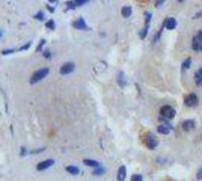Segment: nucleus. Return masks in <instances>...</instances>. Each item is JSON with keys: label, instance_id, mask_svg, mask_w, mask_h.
<instances>
[{"label": "nucleus", "instance_id": "1a4fd4ad", "mask_svg": "<svg viewBox=\"0 0 202 181\" xmlns=\"http://www.w3.org/2000/svg\"><path fill=\"white\" fill-rule=\"evenodd\" d=\"M163 27H166V29H169V30H173V29L176 27V20H175L173 17H167L166 21H164V24H163Z\"/></svg>", "mask_w": 202, "mask_h": 181}, {"label": "nucleus", "instance_id": "cd10ccee", "mask_svg": "<svg viewBox=\"0 0 202 181\" xmlns=\"http://www.w3.org/2000/svg\"><path fill=\"white\" fill-rule=\"evenodd\" d=\"M26 154H27V149H26V148H21V152H20V155H21V157H24Z\"/></svg>", "mask_w": 202, "mask_h": 181}, {"label": "nucleus", "instance_id": "f3484780", "mask_svg": "<svg viewBox=\"0 0 202 181\" xmlns=\"http://www.w3.org/2000/svg\"><path fill=\"white\" fill-rule=\"evenodd\" d=\"M195 77H196V85H198V86H202V68L196 71V76H195Z\"/></svg>", "mask_w": 202, "mask_h": 181}, {"label": "nucleus", "instance_id": "412c9836", "mask_svg": "<svg viewBox=\"0 0 202 181\" xmlns=\"http://www.w3.org/2000/svg\"><path fill=\"white\" fill-rule=\"evenodd\" d=\"M118 83L121 86H125V80H124V74L122 73H119V76H118Z\"/></svg>", "mask_w": 202, "mask_h": 181}, {"label": "nucleus", "instance_id": "7c9ffc66", "mask_svg": "<svg viewBox=\"0 0 202 181\" xmlns=\"http://www.w3.org/2000/svg\"><path fill=\"white\" fill-rule=\"evenodd\" d=\"M50 3H57V0H48Z\"/></svg>", "mask_w": 202, "mask_h": 181}, {"label": "nucleus", "instance_id": "bb28decb", "mask_svg": "<svg viewBox=\"0 0 202 181\" xmlns=\"http://www.w3.org/2000/svg\"><path fill=\"white\" fill-rule=\"evenodd\" d=\"M44 57H45V59H50V57H51V53H50L48 50H47V51H44Z\"/></svg>", "mask_w": 202, "mask_h": 181}, {"label": "nucleus", "instance_id": "f8f14e48", "mask_svg": "<svg viewBox=\"0 0 202 181\" xmlns=\"http://www.w3.org/2000/svg\"><path fill=\"white\" fill-rule=\"evenodd\" d=\"M157 131H159L160 135H169V133H170V125H169V124H160V125L157 127Z\"/></svg>", "mask_w": 202, "mask_h": 181}, {"label": "nucleus", "instance_id": "f03ea898", "mask_svg": "<svg viewBox=\"0 0 202 181\" xmlns=\"http://www.w3.org/2000/svg\"><path fill=\"white\" fill-rule=\"evenodd\" d=\"M160 115H162V119H172L175 116V109L170 106H163Z\"/></svg>", "mask_w": 202, "mask_h": 181}, {"label": "nucleus", "instance_id": "ddd939ff", "mask_svg": "<svg viewBox=\"0 0 202 181\" xmlns=\"http://www.w3.org/2000/svg\"><path fill=\"white\" fill-rule=\"evenodd\" d=\"M125 175H127V168L125 166H121L119 169H118V181H124L125 180Z\"/></svg>", "mask_w": 202, "mask_h": 181}, {"label": "nucleus", "instance_id": "20e7f679", "mask_svg": "<svg viewBox=\"0 0 202 181\" xmlns=\"http://www.w3.org/2000/svg\"><path fill=\"white\" fill-rule=\"evenodd\" d=\"M145 143H146V146H148L149 149H156L157 145H159V140L156 139V136L154 135H146V137H145Z\"/></svg>", "mask_w": 202, "mask_h": 181}, {"label": "nucleus", "instance_id": "b1692460", "mask_svg": "<svg viewBox=\"0 0 202 181\" xmlns=\"http://www.w3.org/2000/svg\"><path fill=\"white\" fill-rule=\"evenodd\" d=\"M30 44H32V43L29 41V43H27V44H26V45H21V47L18 48V51H24V50H27V48L30 47Z\"/></svg>", "mask_w": 202, "mask_h": 181}, {"label": "nucleus", "instance_id": "423d86ee", "mask_svg": "<svg viewBox=\"0 0 202 181\" xmlns=\"http://www.w3.org/2000/svg\"><path fill=\"white\" fill-rule=\"evenodd\" d=\"M74 70H76V65H74L73 62H67V63H63V65L60 67V74H62V76H67V74L73 73Z\"/></svg>", "mask_w": 202, "mask_h": 181}, {"label": "nucleus", "instance_id": "2eb2a0df", "mask_svg": "<svg viewBox=\"0 0 202 181\" xmlns=\"http://www.w3.org/2000/svg\"><path fill=\"white\" fill-rule=\"evenodd\" d=\"M65 169H67V172H70L71 175H79V174H80V169H79L77 166H67Z\"/></svg>", "mask_w": 202, "mask_h": 181}, {"label": "nucleus", "instance_id": "9b49d317", "mask_svg": "<svg viewBox=\"0 0 202 181\" xmlns=\"http://www.w3.org/2000/svg\"><path fill=\"white\" fill-rule=\"evenodd\" d=\"M193 128H195V121H193V119H187V121L183 122V130H184V131H190V130H193Z\"/></svg>", "mask_w": 202, "mask_h": 181}, {"label": "nucleus", "instance_id": "c85d7f7f", "mask_svg": "<svg viewBox=\"0 0 202 181\" xmlns=\"http://www.w3.org/2000/svg\"><path fill=\"white\" fill-rule=\"evenodd\" d=\"M196 178H198V180H202V169H199V172H198Z\"/></svg>", "mask_w": 202, "mask_h": 181}, {"label": "nucleus", "instance_id": "6e6552de", "mask_svg": "<svg viewBox=\"0 0 202 181\" xmlns=\"http://www.w3.org/2000/svg\"><path fill=\"white\" fill-rule=\"evenodd\" d=\"M54 165V160L53 159H48V160H44V162H41L36 165V169L38 171H45V169H48V168H51Z\"/></svg>", "mask_w": 202, "mask_h": 181}, {"label": "nucleus", "instance_id": "aec40b11", "mask_svg": "<svg viewBox=\"0 0 202 181\" xmlns=\"http://www.w3.org/2000/svg\"><path fill=\"white\" fill-rule=\"evenodd\" d=\"M45 26H47V29H48V30H54V21H53V20H48Z\"/></svg>", "mask_w": 202, "mask_h": 181}, {"label": "nucleus", "instance_id": "393cba45", "mask_svg": "<svg viewBox=\"0 0 202 181\" xmlns=\"http://www.w3.org/2000/svg\"><path fill=\"white\" fill-rule=\"evenodd\" d=\"M131 181H142V175H139V174L133 175V177H131Z\"/></svg>", "mask_w": 202, "mask_h": 181}, {"label": "nucleus", "instance_id": "f257e3e1", "mask_svg": "<svg viewBox=\"0 0 202 181\" xmlns=\"http://www.w3.org/2000/svg\"><path fill=\"white\" fill-rule=\"evenodd\" d=\"M48 73H50V70H48V68H41V70H36V71L32 74V77H30V83H32V85H35V83L41 82L42 79H45V77L48 76Z\"/></svg>", "mask_w": 202, "mask_h": 181}, {"label": "nucleus", "instance_id": "a878e982", "mask_svg": "<svg viewBox=\"0 0 202 181\" xmlns=\"http://www.w3.org/2000/svg\"><path fill=\"white\" fill-rule=\"evenodd\" d=\"M44 44H45V39H41L39 45L36 47V51H41V50H42V47H44Z\"/></svg>", "mask_w": 202, "mask_h": 181}, {"label": "nucleus", "instance_id": "6ab92c4d", "mask_svg": "<svg viewBox=\"0 0 202 181\" xmlns=\"http://www.w3.org/2000/svg\"><path fill=\"white\" fill-rule=\"evenodd\" d=\"M190 63H192V59H190V57H187V59L183 62V70H187V68H190Z\"/></svg>", "mask_w": 202, "mask_h": 181}, {"label": "nucleus", "instance_id": "a211bd4d", "mask_svg": "<svg viewBox=\"0 0 202 181\" xmlns=\"http://www.w3.org/2000/svg\"><path fill=\"white\" fill-rule=\"evenodd\" d=\"M106 171H104V168H101V166H98V168H95L94 169V175L95 177H100V175H103Z\"/></svg>", "mask_w": 202, "mask_h": 181}, {"label": "nucleus", "instance_id": "7ed1b4c3", "mask_svg": "<svg viewBox=\"0 0 202 181\" xmlns=\"http://www.w3.org/2000/svg\"><path fill=\"white\" fill-rule=\"evenodd\" d=\"M192 48L195 51H202V32H198L193 38V43H192Z\"/></svg>", "mask_w": 202, "mask_h": 181}, {"label": "nucleus", "instance_id": "0eeeda50", "mask_svg": "<svg viewBox=\"0 0 202 181\" xmlns=\"http://www.w3.org/2000/svg\"><path fill=\"white\" fill-rule=\"evenodd\" d=\"M87 2H91V0H70V2H67V8L68 9H76V8H80L83 5H86Z\"/></svg>", "mask_w": 202, "mask_h": 181}, {"label": "nucleus", "instance_id": "5701e85b", "mask_svg": "<svg viewBox=\"0 0 202 181\" xmlns=\"http://www.w3.org/2000/svg\"><path fill=\"white\" fill-rule=\"evenodd\" d=\"M35 18H36L38 21H42V20H44V12H41V11H39V12L35 15Z\"/></svg>", "mask_w": 202, "mask_h": 181}, {"label": "nucleus", "instance_id": "2f4dec72", "mask_svg": "<svg viewBox=\"0 0 202 181\" xmlns=\"http://www.w3.org/2000/svg\"><path fill=\"white\" fill-rule=\"evenodd\" d=\"M2 36H3V33H2V32H0V38H2Z\"/></svg>", "mask_w": 202, "mask_h": 181}, {"label": "nucleus", "instance_id": "c756f323", "mask_svg": "<svg viewBox=\"0 0 202 181\" xmlns=\"http://www.w3.org/2000/svg\"><path fill=\"white\" fill-rule=\"evenodd\" d=\"M163 2H164V0H157V2H156V6H157V8H160Z\"/></svg>", "mask_w": 202, "mask_h": 181}, {"label": "nucleus", "instance_id": "4be33fe9", "mask_svg": "<svg viewBox=\"0 0 202 181\" xmlns=\"http://www.w3.org/2000/svg\"><path fill=\"white\" fill-rule=\"evenodd\" d=\"M162 29H163V27H160V30L156 33V36H154V44H156V43H159V39H160V36H162Z\"/></svg>", "mask_w": 202, "mask_h": 181}, {"label": "nucleus", "instance_id": "4468645a", "mask_svg": "<svg viewBox=\"0 0 202 181\" xmlns=\"http://www.w3.org/2000/svg\"><path fill=\"white\" fill-rule=\"evenodd\" d=\"M83 163H84L86 166H92V168H98V166H101L97 160H91V159H84Z\"/></svg>", "mask_w": 202, "mask_h": 181}, {"label": "nucleus", "instance_id": "9d476101", "mask_svg": "<svg viewBox=\"0 0 202 181\" xmlns=\"http://www.w3.org/2000/svg\"><path fill=\"white\" fill-rule=\"evenodd\" d=\"M73 26H74L77 30H87V24L84 23V18H77V20L73 23Z\"/></svg>", "mask_w": 202, "mask_h": 181}, {"label": "nucleus", "instance_id": "dca6fc26", "mask_svg": "<svg viewBox=\"0 0 202 181\" xmlns=\"http://www.w3.org/2000/svg\"><path fill=\"white\" fill-rule=\"evenodd\" d=\"M121 12H122V17L128 18V17H131V12H133V11H131V8H130V6H124Z\"/></svg>", "mask_w": 202, "mask_h": 181}, {"label": "nucleus", "instance_id": "473e14b6", "mask_svg": "<svg viewBox=\"0 0 202 181\" xmlns=\"http://www.w3.org/2000/svg\"><path fill=\"white\" fill-rule=\"evenodd\" d=\"M178 2H183V0H178Z\"/></svg>", "mask_w": 202, "mask_h": 181}, {"label": "nucleus", "instance_id": "39448f33", "mask_svg": "<svg viewBox=\"0 0 202 181\" xmlns=\"http://www.w3.org/2000/svg\"><path fill=\"white\" fill-rule=\"evenodd\" d=\"M184 103L187 107H195L198 104V95L196 94H189L186 98H184Z\"/></svg>", "mask_w": 202, "mask_h": 181}]
</instances>
